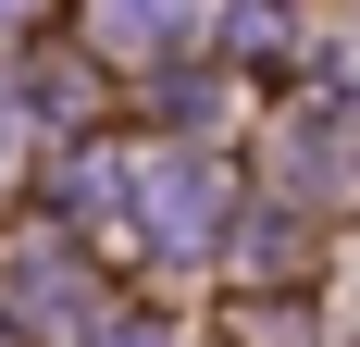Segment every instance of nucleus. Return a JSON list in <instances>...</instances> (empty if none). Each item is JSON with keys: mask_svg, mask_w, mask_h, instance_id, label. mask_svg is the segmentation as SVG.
Masks as SVG:
<instances>
[{"mask_svg": "<svg viewBox=\"0 0 360 347\" xmlns=\"http://www.w3.org/2000/svg\"><path fill=\"white\" fill-rule=\"evenodd\" d=\"M25 322L87 335V273H75V248H37V261H25Z\"/></svg>", "mask_w": 360, "mask_h": 347, "instance_id": "obj_2", "label": "nucleus"}, {"mask_svg": "<svg viewBox=\"0 0 360 347\" xmlns=\"http://www.w3.org/2000/svg\"><path fill=\"white\" fill-rule=\"evenodd\" d=\"M87 347H162V335H149V322H112V335H87Z\"/></svg>", "mask_w": 360, "mask_h": 347, "instance_id": "obj_3", "label": "nucleus"}, {"mask_svg": "<svg viewBox=\"0 0 360 347\" xmlns=\"http://www.w3.org/2000/svg\"><path fill=\"white\" fill-rule=\"evenodd\" d=\"M224 199H236V186H224L212 149H137V162H124V223H137L149 248H212Z\"/></svg>", "mask_w": 360, "mask_h": 347, "instance_id": "obj_1", "label": "nucleus"}, {"mask_svg": "<svg viewBox=\"0 0 360 347\" xmlns=\"http://www.w3.org/2000/svg\"><path fill=\"white\" fill-rule=\"evenodd\" d=\"M0 162H13V100H0Z\"/></svg>", "mask_w": 360, "mask_h": 347, "instance_id": "obj_4", "label": "nucleus"}]
</instances>
